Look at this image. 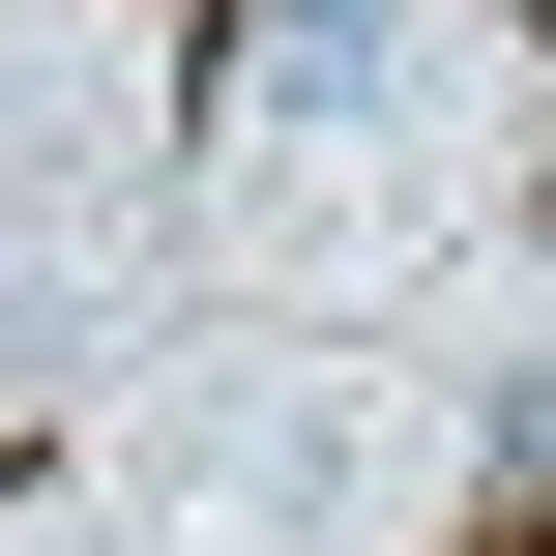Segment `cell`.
Masks as SVG:
<instances>
[{
    "mask_svg": "<svg viewBox=\"0 0 556 556\" xmlns=\"http://www.w3.org/2000/svg\"><path fill=\"white\" fill-rule=\"evenodd\" d=\"M440 469H469V498H556V323H498V352L440 381Z\"/></svg>",
    "mask_w": 556,
    "mask_h": 556,
    "instance_id": "cell-1",
    "label": "cell"
}]
</instances>
